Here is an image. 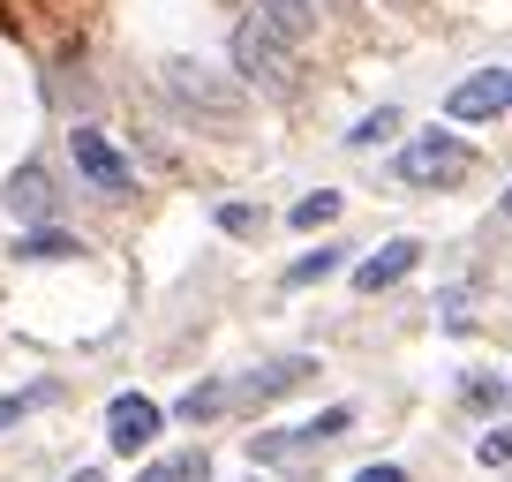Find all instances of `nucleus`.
<instances>
[{
	"instance_id": "obj_1",
	"label": "nucleus",
	"mask_w": 512,
	"mask_h": 482,
	"mask_svg": "<svg viewBox=\"0 0 512 482\" xmlns=\"http://www.w3.org/2000/svg\"><path fill=\"white\" fill-rule=\"evenodd\" d=\"M226 53H234V83H249V91H264V98H287L294 91V46L272 31V23L241 16L234 38H226Z\"/></svg>"
},
{
	"instance_id": "obj_14",
	"label": "nucleus",
	"mask_w": 512,
	"mask_h": 482,
	"mask_svg": "<svg viewBox=\"0 0 512 482\" xmlns=\"http://www.w3.org/2000/svg\"><path fill=\"white\" fill-rule=\"evenodd\" d=\"M53 400H61V385H53V377H38V385H23V392H0V437L23 430V422H31L38 407H53Z\"/></svg>"
},
{
	"instance_id": "obj_18",
	"label": "nucleus",
	"mask_w": 512,
	"mask_h": 482,
	"mask_svg": "<svg viewBox=\"0 0 512 482\" xmlns=\"http://www.w3.org/2000/svg\"><path fill=\"white\" fill-rule=\"evenodd\" d=\"M392 136H400V106H377L347 129V151H377V144H392Z\"/></svg>"
},
{
	"instance_id": "obj_16",
	"label": "nucleus",
	"mask_w": 512,
	"mask_h": 482,
	"mask_svg": "<svg viewBox=\"0 0 512 482\" xmlns=\"http://www.w3.org/2000/svg\"><path fill=\"white\" fill-rule=\"evenodd\" d=\"M460 407H467V415H497V407H512V392H505V377H497V370H475L460 385Z\"/></svg>"
},
{
	"instance_id": "obj_26",
	"label": "nucleus",
	"mask_w": 512,
	"mask_h": 482,
	"mask_svg": "<svg viewBox=\"0 0 512 482\" xmlns=\"http://www.w3.org/2000/svg\"><path fill=\"white\" fill-rule=\"evenodd\" d=\"M505 106H512V68H505Z\"/></svg>"
},
{
	"instance_id": "obj_27",
	"label": "nucleus",
	"mask_w": 512,
	"mask_h": 482,
	"mask_svg": "<svg viewBox=\"0 0 512 482\" xmlns=\"http://www.w3.org/2000/svg\"><path fill=\"white\" fill-rule=\"evenodd\" d=\"M324 8H332V16H339V8H347V0H324Z\"/></svg>"
},
{
	"instance_id": "obj_6",
	"label": "nucleus",
	"mask_w": 512,
	"mask_h": 482,
	"mask_svg": "<svg viewBox=\"0 0 512 482\" xmlns=\"http://www.w3.org/2000/svg\"><path fill=\"white\" fill-rule=\"evenodd\" d=\"M317 354H279V362H264V370H249V377H234V407H272V400H287V392H302V385H317Z\"/></svg>"
},
{
	"instance_id": "obj_23",
	"label": "nucleus",
	"mask_w": 512,
	"mask_h": 482,
	"mask_svg": "<svg viewBox=\"0 0 512 482\" xmlns=\"http://www.w3.org/2000/svg\"><path fill=\"white\" fill-rule=\"evenodd\" d=\"M354 482H407V467H400V460H369Z\"/></svg>"
},
{
	"instance_id": "obj_29",
	"label": "nucleus",
	"mask_w": 512,
	"mask_h": 482,
	"mask_svg": "<svg viewBox=\"0 0 512 482\" xmlns=\"http://www.w3.org/2000/svg\"><path fill=\"white\" fill-rule=\"evenodd\" d=\"M249 482H256V475H249Z\"/></svg>"
},
{
	"instance_id": "obj_8",
	"label": "nucleus",
	"mask_w": 512,
	"mask_h": 482,
	"mask_svg": "<svg viewBox=\"0 0 512 482\" xmlns=\"http://www.w3.org/2000/svg\"><path fill=\"white\" fill-rule=\"evenodd\" d=\"M166 91H174L181 106H196V113H219V121H234V113H241V91H234V83H219V76H204L196 61L166 68Z\"/></svg>"
},
{
	"instance_id": "obj_22",
	"label": "nucleus",
	"mask_w": 512,
	"mask_h": 482,
	"mask_svg": "<svg viewBox=\"0 0 512 482\" xmlns=\"http://www.w3.org/2000/svg\"><path fill=\"white\" fill-rule=\"evenodd\" d=\"M475 460L482 467H512V430H497V422H490V430L475 437Z\"/></svg>"
},
{
	"instance_id": "obj_5",
	"label": "nucleus",
	"mask_w": 512,
	"mask_h": 482,
	"mask_svg": "<svg viewBox=\"0 0 512 482\" xmlns=\"http://www.w3.org/2000/svg\"><path fill=\"white\" fill-rule=\"evenodd\" d=\"M159 430H166V407H159V400H144V392H113V407H106V445L121 452V460L151 452V445H159Z\"/></svg>"
},
{
	"instance_id": "obj_3",
	"label": "nucleus",
	"mask_w": 512,
	"mask_h": 482,
	"mask_svg": "<svg viewBox=\"0 0 512 482\" xmlns=\"http://www.w3.org/2000/svg\"><path fill=\"white\" fill-rule=\"evenodd\" d=\"M467 166H475V151H467L452 129H422L415 144L392 159V174H400L407 189H445V181H460Z\"/></svg>"
},
{
	"instance_id": "obj_10",
	"label": "nucleus",
	"mask_w": 512,
	"mask_h": 482,
	"mask_svg": "<svg viewBox=\"0 0 512 482\" xmlns=\"http://www.w3.org/2000/svg\"><path fill=\"white\" fill-rule=\"evenodd\" d=\"M445 113H452V121H497V113H512L505 106V68H475L467 83H452Z\"/></svg>"
},
{
	"instance_id": "obj_24",
	"label": "nucleus",
	"mask_w": 512,
	"mask_h": 482,
	"mask_svg": "<svg viewBox=\"0 0 512 482\" xmlns=\"http://www.w3.org/2000/svg\"><path fill=\"white\" fill-rule=\"evenodd\" d=\"M68 482H106V467H83V475H68Z\"/></svg>"
},
{
	"instance_id": "obj_2",
	"label": "nucleus",
	"mask_w": 512,
	"mask_h": 482,
	"mask_svg": "<svg viewBox=\"0 0 512 482\" xmlns=\"http://www.w3.org/2000/svg\"><path fill=\"white\" fill-rule=\"evenodd\" d=\"M347 430H354V407L332 400V407H317L309 422H294V430H256L249 437V460L256 467H287V460H302V452H317V445H339Z\"/></svg>"
},
{
	"instance_id": "obj_13",
	"label": "nucleus",
	"mask_w": 512,
	"mask_h": 482,
	"mask_svg": "<svg viewBox=\"0 0 512 482\" xmlns=\"http://www.w3.org/2000/svg\"><path fill=\"white\" fill-rule=\"evenodd\" d=\"M226 407H234V377H204V385H189L174 400V422H189V430H196V422H219Z\"/></svg>"
},
{
	"instance_id": "obj_28",
	"label": "nucleus",
	"mask_w": 512,
	"mask_h": 482,
	"mask_svg": "<svg viewBox=\"0 0 512 482\" xmlns=\"http://www.w3.org/2000/svg\"><path fill=\"white\" fill-rule=\"evenodd\" d=\"M505 392H512V377H505Z\"/></svg>"
},
{
	"instance_id": "obj_19",
	"label": "nucleus",
	"mask_w": 512,
	"mask_h": 482,
	"mask_svg": "<svg viewBox=\"0 0 512 482\" xmlns=\"http://www.w3.org/2000/svg\"><path fill=\"white\" fill-rule=\"evenodd\" d=\"M332 272H347V249H309V257L287 264V287H324Z\"/></svg>"
},
{
	"instance_id": "obj_11",
	"label": "nucleus",
	"mask_w": 512,
	"mask_h": 482,
	"mask_svg": "<svg viewBox=\"0 0 512 482\" xmlns=\"http://www.w3.org/2000/svg\"><path fill=\"white\" fill-rule=\"evenodd\" d=\"M8 257L16 264H68V257H83V241L68 234V226H23V234L8 241Z\"/></svg>"
},
{
	"instance_id": "obj_17",
	"label": "nucleus",
	"mask_w": 512,
	"mask_h": 482,
	"mask_svg": "<svg viewBox=\"0 0 512 482\" xmlns=\"http://www.w3.org/2000/svg\"><path fill=\"white\" fill-rule=\"evenodd\" d=\"M339 211H347V196H339V189H309L302 204L287 211V226H302V234H317V226H332Z\"/></svg>"
},
{
	"instance_id": "obj_21",
	"label": "nucleus",
	"mask_w": 512,
	"mask_h": 482,
	"mask_svg": "<svg viewBox=\"0 0 512 482\" xmlns=\"http://www.w3.org/2000/svg\"><path fill=\"white\" fill-rule=\"evenodd\" d=\"M437 324H445V332H467V324H475V317H467V287H460V279L437 294Z\"/></svg>"
},
{
	"instance_id": "obj_12",
	"label": "nucleus",
	"mask_w": 512,
	"mask_h": 482,
	"mask_svg": "<svg viewBox=\"0 0 512 482\" xmlns=\"http://www.w3.org/2000/svg\"><path fill=\"white\" fill-rule=\"evenodd\" d=\"M249 16H256V23H272L287 46H302V38L317 31V0H249Z\"/></svg>"
},
{
	"instance_id": "obj_7",
	"label": "nucleus",
	"mask_w": 512,
	"mask_h": 482,
	"mask_svg": "<svg viewBox=\"0 0 512 482\" xmlns=\"http://www.w3.org/2000/svg\"><path fill=\"white\" fill-rule=\"evenodd\" d=\"M0 204L16 211V226H53V219H61V181H53V166L46 159L16 166V181L0 189Z\"/></svg>"
},
{
	"instance_id": "obj_4",
	"label": "nucleus",
	"mask_w": 512,
	"mask_h": 482,
	"mask_svg": "<svg viewBox=\"0 0 512 482\" xmlns=\"http://www.w3.org/2000/svg\"><path fill=\"white\" fill-rule=\"evenodd\" d=\"M68 159H76V174L91 181L98 196H128V189H136V166H128L121 151L91 129V121H76V129H68Z\"/></svg>"
},
{
	"instance_id": "obj_9",
	"label": "nucleus",
	"mask_w": 512,
	"mask_h": 482,
	"mask_svg": "<svg viewBox=\"0 0 512 482\" xmlns=\"http://www.w3.org/2000/svg\"><path fill=\"white\" fill-rule=\"evenodd\" d=\"M422 272V241L400 234V241H384V249H369L362 264H354V287L362 294H384V287H400V279Z\"/></svg>"
},
{
	"instance_id": "obj_20",
	"label": "nucleus",
	"mask_w": 512,
	"mask_h": 482,
	"mask_svg": "<svg viewBox=\"0 0 512 482\" xmlns=\"http://www.w3.org/2000/svg\"><path fill=\"white\" fill-rule=\"evenodd\" d=\"M211 226L234 234V241H256V234H264V211H256V204H219V211H211Z\"/></svg>"
},
{
	"instance_id": "obj_15",
	"label": "nucleus",
	"mask_w": 512,
	"mask_h": 482,
	"mask_svg": "<svg viewBox=\"0 0 512 482\" xmlns=\"http://www.w3.org/2000/svg\"><path fill=\"white\" fill-rule=\"evenodd\" d=\"M136 482H211V452L204 445H196V452H166V460L136 467Z\"/></svg>"
},
{
	"instance_id": "obj_25",
	"label": "nucleus",
	"mask_w": 512,
	"mask_h": 482,
	"mask_svg": "<svg viewBox=\"0 0 512 482\" xmlns=\"http://www.w3.org/2000/svg\"><path fill=\"white\" fill-rule=\"evenodd\" d=\"M497 211H505V219H512V181H505V196H497Z\"/></svg>"
}]
</instances>
